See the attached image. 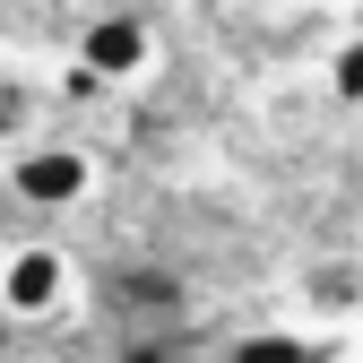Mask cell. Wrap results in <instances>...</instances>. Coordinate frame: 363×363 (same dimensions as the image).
I'll return each mask as SVG.
<instances>
[{
    "mask_svg": "<svg viewBox=\"0 0 363 363\" xmlns=\"http://www.w3.org/2000/svg\"><path fill=\"white\" fill-rule=\"evenodd\" d=\"M329 78H337L346 104H363V43H337V69H329Z\"/></svg>",
    "mask_w": 363,
    "mask_h": 363,
    "instance_id": "52a82bcc",
    "label": "cell"
},
{
    "mask_svg": "<svg viewBox=\"0 0 363 363\" xmlns=\"http://www.w3.org/2000/svg\"><path fill=\"white\" fill-rule=\"evenodd\" d=\"M303 303L311 311H354L363 303V268L354 259H311L303 268Z\"/></svg>",
    "mask_w": 363,
    "mask_h": 363,
    "instance_id": "5b68a950",
    "label": "cell"
},
{
    "mask_svg": "<svg viewBox=\"0 0 363 363\" xmlns=\"http://www.w3.org/2000/svg\"><path fill=\"white\" fill-rule=\"evenodd\" d=\"M35 113H43V96H35L18 69H0V147H26L35 139Z\"/></svg>",
    "mask_w": 363,
    "mask_h": 363,
    "instance_id": "8992f818",
    "label": "cell"
},
{
    "mask_svg": "<svg viewBox=\"0 0 363 363\" xmlns=\"http://www.w3.org/2000/svg\"><path fill=\"white\" fill-rule=\"evenodd\" d=\"M78 61L96 69L104 86H130L147 61H156V35H147V18H130V9H104V18H86V35H78Z\"/></svg>",
    "mask_w": 363,
    "mask_h": 363,
    "instance_id": "3957f363",
    "label": "cell"
},
{
    "mask_svg": "<svg viewBox=\"0 0 363 363\" xmlns=\"http://www.w3.org/2000/svg\"><path fill=\"white\" fill-rule=\"evenodd\" d=\"M69 303V259L52 242H18L0 259V311H18V320H43V311Z\"/></svg>",
    "mask_w": 363,
    "mask_h": 363,
    "instance_id": "7a4b0ae2",
    "label": "cell"
},
{
    "mask_svg": "<svg viewBox=\"0 0 363 363\" xmlns=\"http://www.w3.org/2000/svg\"><path fill=\"white\" fill-rule=\"evenodd\" d=\"M9 191L26 199V208H78L86 191H96V156L86 147H69V139H26V147H9Z\"/></svg>",
    "mask_w": 363,
    "mask_h": 363,
    "instance_id": "6da1fadb",
    "label": "cell"
},
{
    "mask_svg": "<svg viewBox=\"0 0 363 363\" xmlns=\"http://www.w3.org/2000/svg\"><path fill=\"white\" fill-rule=\"evenodd\" d=\"M61 96H69V104H96V96H104V78L86 69V61H69V69H61Z\"/></svg>",
    "mask_w": 363,
    "mask_h": 363,
    "instance_id": "ba28073f",
    "label": "cell"
},
{
    "mask_svg": "<svg viewBox=\"0 0 363 363\" xmlns=\"http://www.w3.org/2000/svg\"><path fill=\"white\" fill-rule=\"evenodd\" d=\"M113 311H121V320H173V311H182V277H173V268H113Z\"/></svg>",
    "mask_w": 363,
    "mask_h": 363,
    "instance_id": "277c9868",
    "label": "cell"
}]
</instances>
